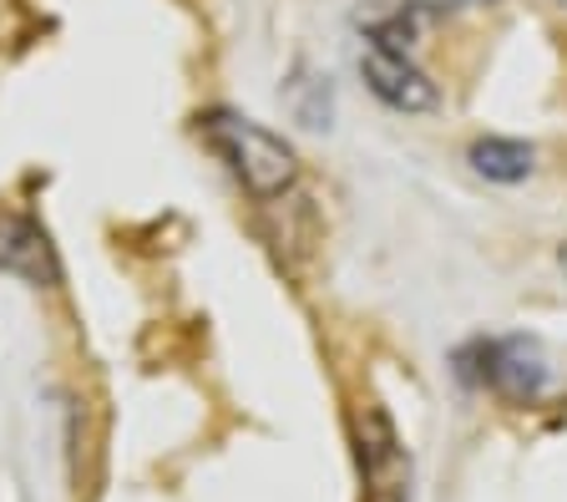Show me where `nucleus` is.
<instances>
[{
    "mask_svg": "<svg viewBox=\"0 0 567 502\" xmlns=\"http://www.w3.org/2000/svg\"><path fill=\"white\" fill-rule=\"evenodd\" d=\"M203 132H208V143L218 147V157L234 167V178L254 198H279V193L295 188V178H299L295 147L284 143V137H274L269 127L238 117V112H208Z\"/></svg>",
    "mask_w": 567,
    "mask_h": 502,
    "instance_id": "1",
    "label": "nucleus"
},
{
    "mask_svg": "<svg viewBox=\"0 0 567 502\" xmlns=\"http://www.w3.org/2000/svg\"><path fill=\"white\" fill-rule=\"evenodd\" d=\"M360 472H365V502H411V457L385 411L375 407L360 417Z\"/></svg>",
    "mask_w": 567,
    "mask_h": 502,
    "instance_id": "2",
    "label": "nucleus"
},
{
    "mask_svg": "<svg viewBox=\"0 0 567 502\" xmlns=\"http://www.w3.org/2000/svg\"><path fill=\"white\" fill-rule=\"evenodd\" d=\"M365 82L370 92L395 112H425L436 107V82L405 57V47H390V41H370L365 51Z\"/></svg>",
    "mask_w": 567,
    "mask_h": 502,
    "instance_id": "3",
    "label": "nucleus"
},
{
    "mask_svg": "<svg viewBox=\"0 0 567 502\" xmlns=\"http://www.w3.org/2000/svg\"><path fill=\"white\" fill-rule=\"evenodd\" d=\"M476 356H482V371H476V376H482L492 391L512 396V401L537 396V391H543V381H547L537 350H527L522 340H492V346H482Z\"/></svg>",
    "mask_w": 567,
    "mask_h": 502,
    "instance_id": "4",
    "label": "nucleus"
},
{
    "mask_svg": "<svg viewBox=\"0 0 567 502\" xmlns=\"http://www.w3.org/2000/svg\"><path fill=\"white\" fill-rule=\"evenodd\" d=\"M0 269L25 279H56V259L51 244L35 224H25L21 214H0Z\"/></svg>",
    "mask_w": 567,
    "mask_h": 502,
    "instance_id": "5",
    "label": "nucleus"
},
{
    "mask_svg": "<svg viewBox=\"0 0 567 502\" xmlns=\"http://www.w3.org/2000/svg\"><path fill=\"white\" fill-rule=\"evenodd\" d=\"M472 167L482 178H496V183H517L532 173V147L517 143V137H482L472 147Z\"/></svg>",
    "mask_w": 567,
    "mask_h": 502,
    "instance_id": "6",
    "label": "nucleus"
},
{
    "mask_svg": "<svg viewBox=\"0 0 567 502\" xmlns=\"http://www.w3.org/2000/svg\"><path fill=\"white\" fill-rule=\"evenodd\" d=\"M563 264H567V249H563Z\"/></svg>",
    "mask_w": 567,
    "mask_h": 502,
    "instance_id": "7",
    "label": "nucleus"
}]
</instances>
